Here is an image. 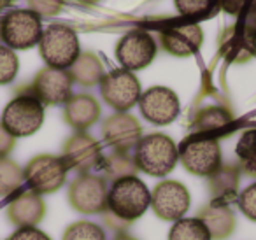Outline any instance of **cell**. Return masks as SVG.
<instances>
[{"label":"cell","instance_id":"1","mask_svg":"<svg viewBox=\"0 0 256 240\" xmlns=\"http://www.w3.org/2000/svg\"><path fill=\"white\" fill-rule=\"evenodd\" d=\"M151 205V193L136 176L121 177L107 193V208L123 221L140 218Z\"/></svg>","mask_w":256,"mask_h":240},{"label":"cell","instance_id":"2","mask_svg":"<svg viewBox=\"0 0 256 240\" xmlns=\"http://www.w3.org/2000/svg\"><path fill=\"white\" fill-rule=\"evenodd\" d=\"M179 160V149L170 137L153 134L140 138L136 151V166L153 177H164L174 170Z\"/></svg>","mask_w":256,"mask_h":240},{"label":"cell","instance_id":"3","mask_svg":"<svg viewBox=\"0 0 256 240\" xmlns=\"http://www.w3.org/2000/svg\"><path fill=\"white\" fill-rule=\"evenodd\" d=\"M39 50L48 67L65 70L72 67L79 58L78 34L67 25H50L46 30H42Z\"/></svg>","mask_w":256,"mask_h":240},{"label":"cell","instance_id":"4","mask_svg":"<svg viewBox=\"0 0 256 240\" xmlns=\"http://www.w3.org/2000/svg\"><path fill=\"white\" fill-rule=\"evenodd\" d=\"M42 37L40 16L30 9H14L0 22V39L9 50H28Z\"/></svg>","mask_w":256,"mask_h":240},{"label":"cell","instance_id":"5","mask_svg":"<svg viewBox=\"0 0 256 240\" xmlns=\"http://www.w3.org/2000/svg\"><path fill=\"white\" fill-rule=\"evenodd\" d=\"M44 121V106L34 95H20L8 104L2 114V126L12 137H28L36 134Z\"/></svg>","mask_w":256,"mask_h":240},{"label":"cell","instance_id":"6","mask_svg":"<svg viewBox=\"0 0 256 240\" xmlns=\"http://www.w3.org/2000/svg\"><path fill=\"white\" fill-rule=\"evenodd\" d=\"M179 158L188 172L209 177L221 166V148L216 138L196 137L186 140L179 149Z\"/></svg>","mask_w":256,"mask_h":240},{"label":"cell","instance_id":"7","mask_svg":"<svg viewBox=\"0 0 256 240\" xmlns=\"http://www.w3.org/2000/svg\"><path fill=\"white\" fill-rule=\"evenodd\" d=\"M67 170L68 166L64 162V158L51 154H40L36 156L26 165L25 172H23V179L28 182L34 193H53L65 182Z\"/></svg>","mask_w":256,"mask_h":240},{"label":"cell","instance_id":"8","mask_svg":"<svg viewBox=\"0 0 256 240\" xmlns=\"http://www.w3.org/2000/svg\"><path fill=\"white\" fill-rule=\"evenodd\" d=\"M102 96L116 110H128L140 98V84L130 70H112L100 81Z\"/></svg>","mask_w":256,"mask_h":240},{"label":"cell","instance_id":"9","mask_svg":"<svg viewBox=\"0 0 256 240\" xmlns=\"http://www.w3.org/2000/svg\"><path fill=\"white\" fill-rule=\"evenodd\" d=\"M156 44L153 37L144 30H132L118 42L116 56L124 70H139L153 62Z\"/></svg>","mask_w":256,"mask_h":240},{"label":"cell","instance_id":"10","mask_svg":"<svg viewBox=\"0 0 256 240\" xmlns=\"http://www.w3.org/2000/svg\"><path fill=\"white\" fill-rule=\"evenodd\" d=\"M151 207L165 221H179L190 208V193L178 180H164L151 193Z\"/></svg>","mask_w":256,"mask_h":240},{"label":"cell","instance_id":"11","mask_svg":"<svg viewBox=\"0 0 256 240\" xmlns=\"http://www.w3.org/2000/svg\"><path fill=\"white\" fill-rule=\"evenodd\" d=\"M68 200L76 210L82 214H98L107 208V188L104 179L82 174L72 182Z\"/></svg>","mask_w":256,"mask_h":240},{"label":"cell","instance_id":"12","mask_svg":"<svg viewBox=\"0 0 256 240\" xmlns=\"http://www.w3.org/2000/svg\"><path fill=\"white\" fill-rule=\"evenodd\" d=\"M139 106L144 118L154 124H168L179 116V98L172 90L164 86H154L142 93Z\"/></svg>","mask_w":256,"mask_h":240},{"label":"cell","instance_id":"13","mask_svg":"<svg viewBox=\"0 0 256 240\" xmlns=\"http://www.w3.org/2000/svg\"><path fill=\"white\" fill-rule=\"evenodd\" d=\"M70 92L72 76L67 70H60V68H42L34 81V96H37L42 104H50V106L68 102Z\"/></svg>","mask_w":256,"mask_h":240},{"label":"cell","instance_id":"14","mask_svg":"<svg viewBox=\"0 0 256 240\" xmlns=\"http://www.w3.org/2000/svg\"><path fill=\"white\" fill-rule=\"evenodd\" d=\"M204 34L196 23H186V25L170 26L162 34L164 48L174 56H190L196 53L202 46Z\"/></svg>","mask_w":256,"mask_h":240},{"label":"cell","instance_id":"15","mask_svg":"<svg viewBox=\"0 0 256 240\" xmlns=\"http://www.w3.org/2000/svg\"><path fill=\"white\" fill-rule=\"evenodd\" d=\"M100 149L93 138L88 135H76L65 146L64 162L68 168H78L86 172L90 168H95L100 163Z\"/></svg>","mask_w":256,"mask_h":240},{"label":"cell","instance_id":"16","mask_svg":"<svg viewBox=\"0 0 256 240\" xmlns=\"http://www.w3.org/2000/svg\"><path fill=\"white\" fill-rule=\"evenodd\" d=\"M104 135L109 144L118 149H128L139 144L140 140V124L136 118L128 114H118L106 121L104 124Z\"/></svg>","mask_w":256,"mask_h":240},{"label":"cell","instance_id":"17","mask_svg":"<svg viewBox=\"0 0 256 240\" xmlns=\"http://www.w3.org/2000/svg\"><path fill=\"white\" fill-rule=\"evenodd\" d=\"M44 202L37 193H23L9 205V219L20 228L36 226L44 216Z\"/></svg>","mask_w":256,"mask_h":240},{"label":"cell","instance_id":"18","mask_svg":"<svg viewBox=\"0 0 256 240\" xmlns=\"http://www.w3.org/2000/svg\"><path fill=\"white\" fill-rule=\"evenodd\" d=\"M200 219L207 226L210 236L216 240H224L234 233L235 216L230 207L221 204H210L200 212Z\"/></svg>","mask_w":256,"mask_h":240},{"label":"cell","instance_id":"19","mask_svg":"<svg viewBox=\"0 0 256 240\" xmlns=\"http://www.w3.org/2000/svg\"><path fill=\"white\" fill-rule=\"evenodd\" d=\"M100 114V107L95 102V98L86 95H78L68 98L67 106H65V118L74 128H88L96 121Z\"/></svg>","mask_w":256,"mask_h":240},{"label":"cell","instance_id":"20","mask_svg":"<svg viewBox=\"0 0 256 240\" xmlns=\"http://www.w3.org/2000/svg\"><path fill=\"white\" fill-rule=\"evenodd\" d=\"M168 240H212V236L200 218H182L170 228Z\"/></svg>","mask_w":256,"mask_h":240},{"label":"cell","instance_id":"21","mask_svg":"<svg viewBox=\"0 0 256 240\" xmlns=\"http://www.w3.org/2000/svg\"><path fill=\"white\" fill-rule=\"evenodd\" d=\"M72 78L79 81L81 84H95L96 81L104 78L100 62L93 54H79L76 64L72 65Z\"/></svg>","mask_w":256,"mask_h":240},{"label":"cell","instance_id":"22","mask_svg":"<svg viewBox=\"0 0 256 240\" xmlns=\"http://www.w3.org/2000/svg\"><path fill=\"white\" fill-rule=\"evenodd\" d=\"M235 152H237L246 172L256 174V128L242 134V137L237 142Z\"/></svg>","mask_w":256,"mask_h":240},{"label":"cell","instance_id":"23","mask_svg":"<svg viewBox=\"0 0 256 240\" xmlns=\"http://www.w3.org/2000/svg\"><path fill=\"white\" fill-rule=\"evenodd\" d=\"M23 180V172L14 162L0 158V194H9L18 190Z\"/></svg>","mask_w":256,"mask_h":240},{"label":"cell","instance_id":"24","mask_svg":"<svg viewBox=\"0 0 256 240\" xmlns=\"http://www.w3.org/2000/svg\"><path fill=\"white\" fill-rule=\"evenodd\" d=\"M64 240H107L100 226L90 221H79L70 224L64 233Z\"/></svg>","mask_w":256,"mask_h":240},{"label":"cell","instance_id":"25","mask_svg":"<svg viewBox=\"0 0 256 240\" xmlns=\"http://www.w3.org/2000/svg\"><path fill=\"white\" fill-rule=\"evenodd\" d=\"M20 68L18 56L8 46H0V84H8L16 78Z\"/></svg>","mask_w":256,"mask_h":240},{"label":"cell","instance_id":"26","mask_svg":"<svg viewBox=\"0 0 256 240\" xmlns=\"http://www.w3.org/2000/svg\"><path fill=\"white\" fill-rule=\"evenodd\" d=\"M182 16H198L209 11L212 0H174Z\"/></svg>","mask_w":256,"mask_h":240},{"label":"cell","instance_id":"27","mask_svg":"<svg viewBox=\"0 0 256 240\" xmlns=\"http://www.w3.org/2000/svg\"><path fill=\"white\" fill-rule=\"evenodd\" d=\"M28 8L37 16H54L60 12L64 0H26Z\"/></svg>","mask_w":256,"mask_h":240},{"label":"cell","instance_id":"28","mask_svg":"<svg viewBox=\"0 0 256 240\" xmlns=\"http://www.w3.org/2000/svg\"><path fill=\"white\" fill-rule=\"evenodd\" d=\"M238 207L249 219L256 221V182L246 188L238 196Z\"/></svg>","mask_w":256,"mask_h":240},{"label":"cell","instance_id":"29","mask_svg":"<svg viewBox=\"0 0 256 240\" xmlns=\"http://www.w3.org/2000/svg\"><path fill=\"white\" fill-rule=\"evenodd\" d=\"M8 240H51V238L44 232H40L39 228H36V226H25V228L16 230Z\"/></svg>","mask_w":256,"mask_h":240},{"label":"cell","instance_id":"30","mask_svg":"<svg viewBox=\"0 0 256 240\" xmlns=\"http://www.w3.org/2000/svg\"><path fill=\"white\" fill-rule=\"evenodd\" d=\"M12 148H14V137L0 124V158H4Z\"/></svg>","mask_w":256,"mask_h":240},{"label":"cell","instance_id":"31","mask_svg":"<svg viewBox=\"0 0 256 240\" xmlns=\"http://www.w3.org/2000/svg\"><path fill=\"white\" fill-rule=\"evenodd\" d=\"M246 0H224V9L226 11H232V12H237L238 9L242 8Z\"/></svg>","mask_w":256,"mask_h":240},{"label":"cell","instance_id":"32","mask_svg":"<svg viewBox=\"0 0 256 240\" xmlns=\"http://www.w3.org/2000/svg\"><path fill=\"white\" fill-rule=\"evenodd\" d=\"M14 2H16V0H0V9L9 8V6H12Z\"/></svg>","mask_w":256,"mask_h":240},{"label":"cell","instance_id":"33","mask_svg":"<svg viewBox=\"0 0 256 240\" xmlns=\"http://www.w3.org/2000/svg\"><path fill=\"white\" fill-rule=\"evenodd\" d=\"M116 240H136V238H132V236H126V235H121V236H118Z\"/></svg>","mask_w":256,"mask_h":240}]
</instances>
